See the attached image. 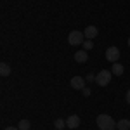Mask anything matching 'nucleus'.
I'll return each mask as SVG.
<instances>
[{"instance_id": "nucleus-1", "label": "nucleus", "mask_w": 130, "mask_h": 130, "mask_svg": "<svg viewBox=\"0 0 130 130\" xmlns=\"http://www.w3.org/2000/svg\"><path fill=\"white\" fill-rule=\"evenodd\" d=\"M95 121H97L99 130H115L116 128V121L113 120L109 115H99Z\"/></svg>"}, {"instance_id": "nucleus-2", "label": "nucleus", "mask_w": 130, "mask_h": 130, "mask_svg": "<svg viewBox=\"0 0 130 130\" xmlns=\"http://www.w3.org/2000/svg\"><path fill=\"white\" fill-rule=\"evenodd\" d=\"M111 71H108V70H101L97 75H95V83L97 85H101V87H106L108 83L111 82Z\"/></svg>"}, {"instance_id": "nucleus-3", "label": "nucleus", "mask_w": 130, "mask_h": 130, "mask_svg": "<svg viewBox=\"0 0 130 130\" xmlns=\"http://www.w3.org/2000/svg\"><path fill=\"white\" fill-rule=\"evenodd\" d=\"M83 38H85V35L82 33V31H71L70 35H68V43L70 45H83Z\"/></svg>"}, {"instance_id": "nucleus-4", "label": "nucleus", "mask_w": 130, "mask_h": 130, "mask_svg": "<svg viewBox=\"0 0 130 130\" xmlns=\"http://www.w3.org/2000/svg\"><path fill=\"white\" fill-rule=\"evenodd\" d=\"M106 59L109 62H118V59H120V49L118 47H109L106 50Z\"/></svg>"}, {"instance_id": "nucleus-5", "label": "nucleus", "mask_w": 130, "mask_h": 130, "mask_svg": "<svg viewBox=\"0 0 130 130\" xmlns=\"http://www.w3.org/2000/svg\"><path fill=\"white\" fill-rule=\"evenodd\" d=\"M70 85L75 90H83L85 89V78H82V76H73L70 80Z\"/></svg>"}, {"instance_id": "nucleus-6", "label": "nucleus", "mask_w": 130, "mask_h": 130, "mask_svg": "<svg viewBox=\"0 0 130 130\" xmlns=\"http://www.w3.org/2000/svg\"><path fill=\"white\" fill-rule=\"evenodd\" d=\"M97 33H99V30H97L94 24H89V26L83 30V35H85V38H87V40H94V38L97 37Z\"/></svg>"}, {"instance_id": "nucleus-7", "label": "nucleus", "mask_w": 130, "mask_h": 130, "mask_svg": "<svg viewBox=\"0 0 130 130\" xmlns=\"http://www.w3.org/2000/svg\"><path fill=\"white\" fill-rule=\"evenodd\" d=\"M66 127L68 128H78L80 127V116H76V115H71V116H68L66 118Z\"/></svg>"}, {"instance_id": "nucleus-8", "label": "nucleus", "mask_w": 130, "mask_h": 130, "mask_svg": "<svg viewBox=\"0 0 130 130\" xmlns=\"http://www.w3.org/2000/svg\"><path fill=\"white\" fill-rule=\"evenodd\" d=\"M75 61H76V62H87V61H89L87 50H78V52H75Z\"/></svg>"}, {"instance_id": "nucleus-9", "label": "nucleus", "mask_w": 130, "mask_h": 130, "mask_svg": "<svg viewBox=\"0 0 130 130\" xmlns=\"http://www.w3.org/2000/svg\"><path fill=\"white\" fill-rule=\"evenodd\" d=\"M125 71V68L121 66L120 62H113V66H111V73L113 75H116V76H121V73Z\"/></svg>"}, {"instance_id": "nucleus-10", "label": "nucleus", "mask_w": 130, "mask_h": 130, "mask_svg": "<svg viewBox=\"0 0 130 130\" xmlns=\"http://www.w3.org/2000/svg\"><path fill=\"white\" fill-rule=\"evenodd\" d=\"M116 128L118 130H130V120L123 118V120L116 121Z\"/></svg>"}, {"instance_id": "nucleus-11", "label": "nucleus", "mask_w": 130, "mask_h": 130, "mask_svg": "<svg viewBox=\"0 0 130 130\" xmlns=\"http://www.w3.org/2000/svg\"><path fill=\"white\" fill-rule=\"evenodd\" d=\"M0 75L2 76H9L10 75V66L7 62H0Z\"/></svg>"}, {"instance_id": "nucleus-12", "label": "nucleus", "mask_w": 130, "mask_h": 130, "mask_svg": "<svg viewBox=\"0 0 130 130\" xmlns=\"http://www.w3.org/2000/svg\"><path fill=\"white\" fill-rule=\"evenodd\" d=\"M30 127H31V123H30V120H26V118H23V120L18 123V128L19 130H30Z\"/></svg>"}, {"instance_id": "nucleus-13", "label": "nucleus", "mask_w": 130, "mask_h": 130, "mask_svg": "<svg viewBox=\"0 0 130 130\" xmlns=\"http://www.w3.org/2000/svg\"><path fill=\"white\" fill-rule=\"evenodd\" d=\"M54 127L57 130H62L64 127H66V120H62V118H57V120L54 121Z\"/></svg>"}, {"instance_id": "nucleus-14", "label": "nucleus", "mask_w": 130, "mask_h": 130, "mask_svg": "<svg viewBox=\"0 0 130 130\" xmlns=\"http://www.w3.org/2000/svg\"><path fill=\"white\" fill-rule=\"evenodd\" d=\"M92 47H94V42L92 40H85L83 42V50H90Z\"/></svg>"}, {"instance_id": "nucleus-15", "label": "nucleus", "mask_w": 130, "mask_h": 130, "mask_svg": "<svg viewBox=\"0 0 130 130\" xmlns=\"http://www.w3.org/2000/svg\"><path fill=\"white\" fill-rule=\"evenodd\" d=\"M82 95H83V97H89V95H90V89H87V87H85V89L82 90Z\"/></svg>"}, {"instance_id": "nucleus-16", "label": "nucleus", "mask_w": 130, "mask_h": 130, "mask_svg": "<svg viewBox=\"0 0 130 130\" xmlns=\"http://www.w3.org/2000/svg\"><path fill=\"white\" fill-rule=\"evenodd\" d=\"M125 99H127V104H130V89H128V92H127V95H125Z\"/></svg>"}, {"instance_id": "nucleus-17", "label": "nucleus", "mask_w": 130, "mask_h": 130, "mask_svg": "<svg viewBox=\"0 0 130 130\" xmlns=\"http://www.w3.org/2000/svg\"><path fill=\"white\" fill-rule=\"evenodd\" d=\"M87 80H89V82H95V76H94V75H89Z\"/></svg>"}, {"instance_id": "nucleus-18", "label": "nucleus", "mask_w": 130, "mask_h": 130, "mask_svg": "<svg viewBox=\"0 0 130 130\" xmlns=\"http://www.w3.org/2000/svg\"><path fill=\"white\" fill-rule=\"evenodd\" d=\"M5 130H19V128H18V127H7Z\"/></svg>"}, {"instance_id": "nucleus-19", "label": "nucleus", "mask_w": 130, "mask_h": 130, "mask_svg": "<svg viewBox=\"0 0 130 130\" xmlns=\"http://www.w3.org/2000/svg\"><path fill=\"white\" fill-rule=\"evenodd\" d=\"M128 47H130V38H128Z\"/></svg>"}]
</instances>
